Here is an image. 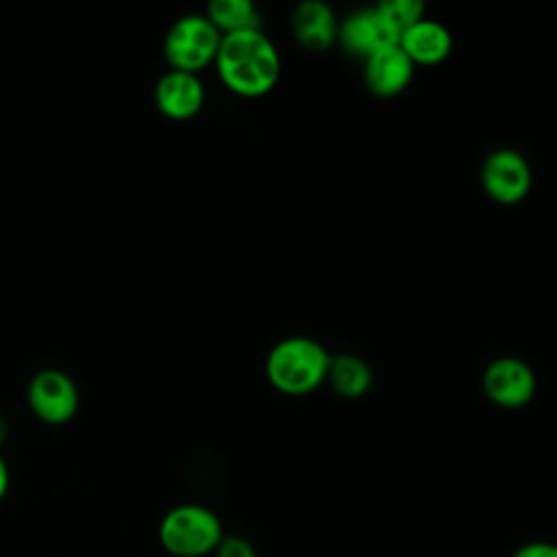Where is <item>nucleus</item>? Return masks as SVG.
<instances>
[{"instance_id": "0eeeda50", "label": "nucleus", "mask_w": 557, "mask_h": 557, "mask_svg": "<svg viewBox=\"0 0 557 557\" xmlns=\"http://www.w3.org/2000/svg\"><path fill=\"white\" fill-rule=\"evenodd\" d=\"M485 396L505 409H520L535 396L537 379L533 368L518 357H498L490 361L481 376Z\"/></svg>"}, {"instance_id": "ddd939ff", "label": "nucleus", "mask_w": 557, "mask_h": 557, "mask_svg": "<svg viewBox=\"0 0 557 557\" xmlns=\"http://www.w3.org/2000/svg\"><path fill=\"white\" fill-rule=\"evenodd\" d=\"M326 381L335 394L344 398H361L372 387V370L368 361L357 355H331Z\"/></svg>"}, {"instance_id": "1a4fd4ad", "label": "nucleus", "mask_w": 557, "mask_h": 557, "mask_svg": "<svg viewBox=\"0 0 557 557\" xmlns=\"http://www.w3.org/2000/svg\"><path fill=\"white\" fill-rule=\"evenodd\" d=\"M154 104L168 120H191L205 104V85L198 74L168 70L154 85Z\"/></svg>"}, {"instance_id": "f257e3e1", "label": "nucleus", "mask_w": 557, "mask_h": 557, "mask_svg": "<svg viewBox=\"0 0 557 557\" xmlns=\"http://www.w3.org/2000/svg\"><path fill=\"white\" fill-rule=\"evenodd\" d=\"M213 65L222 85L244 98L265 96L281 74L278 50L261 28L222 35Z\"/></svg>"}, {"instance_id": "f8f14e48", "label": "nucleus", "mask_w": 557, "mask_h": 557, "mask_svg": "<svg viewBox=\"0 0 557 557\" xmlns=\"http://www.w3.org/2000/svg\"><path fill=\"white\" fill-rule=\"evenodd\" d=\"M398 46L413 65H435L450 54L453 35L442 22L422 17L400 33Z\"/></svg>"}, {"instance_id": "dca6fc26", "label": "nucleus", "mask_w": 557, "mask_h": 557, "mask_svg": "<svg viewBox=\"0 0 557 557\" xmlns=\"http://www.w3.org/2000/svg\"><path fill=\"white\" fill-rule=\"evenodd\" d=\"M211 557H257L255 544L237 533H224Z\"/></svg>"}, {"instance_id": "4468645a", "label": "nucleus", "mask_w": 557, "mask_h": 557, "mask_svg": "<svg viewBox=\"0 0 557 557\" xmlns=\"http://www.w3.org/2000/svg\"><path fill=\"white\" fill-rule=\"evenodd\" d=\"M205 15L222 35L261 28V13L252 0H211Z\"/></svg>"}, {"instance_id": "a211bd4d", "label": "nucleus", "mask_w": 557, "mask_h": 557, "mask_svg": "<svg viewBox=\"0 0 557 557\" xmlns=\"http://www.w3.org/2000/svg\"><path fill=\"white\" fill-rule=\"evenodd\" d=\"M9 481H11V474H9V466L4 461V457L0 455V500L7 496L9 492Z\"/></svg>"}, {"instance_id": "423d86ee", "label": "nucleus", "mask_w": 557, "mask_h": 557, "mask_svg": "<svg viewBox=\"0 0 557 557\" xmlns=\"http://www.w3.org/2000/svg\"><path fill=\"white\" fill-rule=\"evenodd\" d=\"M30 411L44 424H65L78 411V389L72 376L61 370L48 368L37 372L26 389Z\"/></svg>"}, {"instance_id": "39448f33", "label": "nucleus", "mask_w": 557, "mask_h": 557, "mask_svg": "<svg viewBox=\"0 0 557 557\" xmlns=\"http://www.w3.org/2000/svg\"><path fill=\"white\" fill-rule=\"evenodd\" d=\"M481 185L500 205H516L531 191L533 174L527 157L513 148H496L481 163Z\"/></svg>"}, {"instance_id": "f03ea898", "label": "nucleus", "mask_w": 557, "mask_h": 557, "mask_svg": "<svg viewBox=\"0 0 557 557\" xmlns=\"http://www.w3.org/2000/svg\"><path fill=\"white\" fill-rule=\"evenodd\" d=\"M331 355L313 337L292 335L276 342L265 357V376L283 394L300 396L326 381Z\"/></svg>"}, {"instance_id": "9d476101", "label": "nucleus", "mask_w": 557, "mask_h": 557, "mask_svg": "<svg viewBox=\"0 0 557 557\" xmlns=\"http://www.w3.org/2000/svg\"><path fill=\"white\" fill-rule=\"evenodd\" d=\"M416 65L398 44L385 46L363 61V83L370 94L389 98L405 91L413 78Z\"/></svg>"}, {"instance_id": "9b49d317", "label": "nucleus", "mask_w": 557, "mask_h": 557, "mask_svg": "<svg viewBox=\"0 0 557 557\" xmlns=\"http://www.w3.org/2000/svg\"><path fill=\"white\" fill-rule=\"evenodd\" d=\"M289 26L294 39L309 52H324L337 44V17L322 0H305L294 7Z\"/></svg>"}, {"instance_id": "6e6552de", "label": "nucleus", "mask_w": 557, "mask_h": 557, "mask_svg": "<svg viewBox=\"0 0 557 557\" xmlns=\"http://www.w3.org/2000/svg\"><path fill=\"white\" fill-rule=\"evenodd\" d=\"M337 44L355 59L366 61L376 50L398 44V33L389 26L376 7L348 13L337 26Z\"/></svg>"}, {"instance_id": "20e7f679", "label": "nucleus", "mask_w": 557, "mask_h": 557, "mask_svg": "<svg viewBox=\"0 0 557 557\" xmlns=\"http://www.w3.org/2000/svg\"><path fill=\"white\" fill-rule=\"evenodd\" d=\"M222 33L205 13H187L168 28L163 57L170 70L198 74L215 61Z\"/></svg>"}, {"instance_id": "2eb2a0df", "label": "nucleus", "mask_w": 557, "mask_h": 557, "mask_svg": "<svg viewBox=\"0 0 557 557\" xmlns=\"http://www.w3.org/2000/svg\"><path fill=\"white\" fill-rule=\"evenodd\" d=\"M376 9L398 33V37L405 28L424 17V4L420 0H383L376 4Z\"/></svg>"}, {"instance_id": "7ed1b4c3", "label": "nucleus", "mask_w": 557, "mask_h": 557, "mask_svg": "<svg viewBox=\"0 0 557 557\" xmlns=\"http://www.w3.org/2000/svg\"><path fill=\"white\" fill-rule=\"evenodd\" d=\"M157 535L172 557H211L224 537V527L213 509L183 503L163 513Z\"/></svg>"}, {"instance_id": "6ab92c4d", "label": "nucleus", "mask_w": 557, "mask_h": 557, "mask_svg": "<svg viewBox=\"0 0 557 557\" xmlns=\"http://www.w3.org/2000/svg\"><path fill=\"white\" fill-rule=\"evenodd\" d=\"M4 433H7V429H4V422H2V418H0V442L4 440Z\"/></svg>"}, {"instance_id": "f3484780", "label": "nucleus", "mask_w": 557, "mask_h": 557, "mask_svg": "<svg viewBox=\"0 0 557 557\" xmlns=\"http://www.w3.org/2000/svg\"><path fill=\"white\" fill-rule=\"evenodd\" d=\"M511 557H557V544L555 542H527L513 550Z\"/></svg>"}]
</instances>
